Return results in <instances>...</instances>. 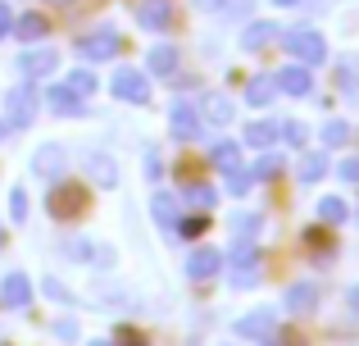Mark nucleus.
I'll return each mask as SVG.
<instances>
[{
    "instance_id": "7",
    "label": "nucleus",
    "mask_w": 359,
    "mask_h": 346,
    "mask_svg": "<svg viewBox=\"0 0 359 346\" xmlns=\"http://www.w3.org/2000/svg\"><path fill=\"white\" fill-rule=\"evenodd\" d=\"M237 333L245 342H269L273 333H278V319H273V310H255V314H245V319H237Z\"/></svg>"
},
{
    "instance_id": "19",
    "label": "nucleus",
    "mask_w": 359,
    "mask_h": 346,
    "mask_svg": "<svg viewBox=\"0 0 359 346\" xmlns=\"http://www.w3.org/2000/svg\"><path fill=\"white\" fill-rule=\"evenodd\" d=\"M87 173L96 178L100 187H114V182H118V169H114V160H109V155H96V151L87 155Z\"/></svg>"
},
{
    "instance_id": "26",
    "label": "nucleus",
    "mask_w": 359,
    "mask_h": 346,
    "mask_svg": "<svg viewBox=\"0 0 359 346\" xmlns=\"http://www.w3.org/2000/svg\"><path fill=\"white\" fill-rule=\"evenodd\" d=\"M232 114H237V109H232L228 96H205V119H210V124H232Z\"/></svg>"
},
{
    "instance_id": "31",
    "label": "nucleus",
    "mask_w": 359,
    "mask_h": 346,
    "mask_svg": "<svg viewBox=\"0 0 359 346\" xmlns=\"http://www.w3.org/2000/svg\"><path fill=\"white\" fill-rule=\"evenodd\" d=\"M323 142H327V146H346V142H351V128H346L341 119H332V124L323 128Z\"/></svg>"
},
{
    "instance_id": "11",
    "label": "nucleus",
    "mask_w": 359,
    "mask_h": 346,
    "mask_svg": "<svg viewBox=\"0 0 359 346\" xmlns=\"http://www.w3.org/2000/svg\"><path fill=\"white\" fill-rule=\"evenodd\" d=\"M82 205H87L82 187H55V192H50V214H60V219H69V214H82Z\"/></svg>"
},
{
    "instance_id": "13",
    "label": "nucleus",
    "mask_w": 359,
    "mask_h": 346,
    "mask_svg": "<svg viewBox=\"0 0 359 346\" xmlns=\"http://www.w3.org/2000/svg\"><path fill=\"white\" fill-rule=\"evenodd\" d=\"M168 18H173L168 0H141V5H137V23H141V27H150V32L168 27Z\"/></svg>"
},
{
    "instance_id": "1",
    "label": "nucleus",
    "mask_w": 359,
    "mask_h": 346,
    "mask_svg": "<svg viewBox=\"0 0 359 346\" xmlns=\"http://www.w3.org/2000/svg\"><path fill=\"white\" fill-rule=\"evenodd\" d=\"M228 283L232 287H255V283H259V251H255L250 241H241V246L232 251V260H228Z\"/></svg>"
},
{
    "instance_id": "30",
    "label": "nucleus",
    "mask_w": 359,
    "mask_h": 346,
    "mask_svg": "<svg viewBox=\"0 0 359 346\" xmlns=\"http://www.w3.org/2000/svg\"><path fill=\"white\" fill-rule=\"evenodd\" d=\"M278 137L282 142H291V146H305V124H296V119H287V124H278Z\"/></svg>"
},
{
    "instance_id": "21",
    "label": "nucleus",
    "mask_w": 359,
    "mask_h": 346,
    "mask_svg": "<svg viewBox=\"0 0 359 346\" xmlns=\"http://www.w3.org/2000/svg\"><path fill=\"white\" fill-rule=\"evenodd\" d=\"M182 201L191 205L196 214H210V210H214V201H219V192H214V187H205V182H196V187H187Z\"/></svg>"
},
{
    "instance_id": "44",
    "label": "nucleus",
    "mask_w": 359,
    "mask_h": 346,
    "mask_svg": "<svg viewBox=\"0 0 359 346\" xmlns=\"http://www.w3.org/2000/svg\"><path fill=\"white\" fill-rule=\"evenodd\" d=\"M91 346H114V342H91Z\"/></svg>"
},
{
    "instance_id": "15",
    "label": "nucleus",
    "mask_w": 359,
    "mask_h": 346,
    "mask_svg": "<svg viewBox=\"0 0 359 346\" xmlns=\"http://www.w3.org/2000/svg\"><path fill=\"white\" fill-rule=\"evenodd\" d=\"M0 301L14 305V310H23V305L32 301V283H27L23 274H9V278H5V287H0Z\"/></svg>"
},
{
    "instance_id": "3",
    "label": "nucleus",
    "mask_w": 359,
    "mask_h": 346,
    "mask_svg": "<svg viewBox=\"0 0 359 346\" xmlns=\"http://www.w3.org/2000/svg\"><path fill=\"white\" fill-rule=\"evenodd\" d=\"M118 46H123V36L114 32V27H100V32H91V36H82V41H78V55H82V60H91V64H100V60H114Z\"/></svg>"
},
{
    "instance_id": "42",
    "label": "nucleus",
    "mask_w": 359,
    "mask_h": 346,
    "mask_svg": "<svg viewBox=\"0 0 359 346\" xmlns=\"http://www.w3.org/2000/svg\"><path fill=\"white\" fill-rule=\"evenodd\" d=\"M201 5H205V9H223V5H228V0H201Z\"/></svg>"
},
{
    "instance_id": "37",
    "label": "nucleus",
    "mask_w": 359,
    "mask_h": 346,
    "mask_svg": "<svg viewBox=\"0 0 359 346\" xmlns=\"http://www.w3.org/2000/svg\"><path fill=\"white\" fill-rule=\"evenodd\" d=\"M341 178H346V182H359V155H351V160L341 164Z\"/></svg>"
},
{
    "instance_id": "22",
    "label": "nucleus",
    "mask_w": 359,
    "mask_h": 346,
    "mask_svg": "<svg viewBox=\"0 0 359 346\" xmlns=\"http://www.w3.org/2000/svg\"><path fill=\"white\" fill-rule=\"evenodd\" d=\"M146 64H150V73H159V78H168V73L177 69V51H173V46H155V51L146 55Z\"/></svg>"
},
{
    "instance_id": "4",
    "label": "nucleus",
    "mask_w": 359,
    "mask_h": 346,
    "mask_svg": "<svg viewBox=\"0 0 359 346\" xmlns=\"http://www.w3.org/2000/svg\"><path fill=\"white\" fill-rule=\"evenodd\" d=\"M168 133H173L177 142H196V137H201V114H196L191 100H173V109H168Z\"/></svg>"
},
{
    "instance_id": "2",
    "label": "nucleus",
    "mask_w": 359,
    "mask_h": 346,
    "mask_svg": "<svg viewBox=\"0 0 359 346\" xmlns=\"http://www.w3.org/2000/svg\"><path fill=\"white\" fill-rule=\"evenodd\" d=\"M282 51H291L296 60H305V64H323V60H327L323 36L309 32V27H296V32H287V36H282Z\"/></svg>"
},
{
    "instance_id": "9",
    "label": "nucleus",
    "mask_w": 359,
    "mask_h": 346,
    "mask_svg": "<svg viewBox=\"0 0 359 346\" xmlns=\"http://www.w3.org/2000/svg\"><path fill=\"white\" fill-rule=\"evenodd\" d=\"M223 269V255L214 246H201V251H191V260H187V274L196 278V283H210L214 274Z\"/></svg>"
},
{
    "instance_id": "36",
    "label": "nucleus",
    "mask_w": 359,
    "mask_h": 346,
    "mask_svg": "<svg viewBox=\"0 0 359 346\" xmlns=\"http://www.w3.org/2000/svg\"><path fill=\"white\" fill-rule=\"evenodd\" d=\"M205 228V214H196V219H187V223H177L173 232H187V237H196V232Z\"/></svg>"
},
{
    "instance_id": "18",
    "label": "nucleus",
    "mask_w": 359,
    "mask_h": 346,
    "mask_svg": "<svg viewBox=\"0 0 359 346\" xmlns=\"http://www.w3.org/2000/svg\"><path fill=\"white\" fill-rule=\"evenodd\" d=\"M55 64H60V60H55V51H27L23 60H18V69H23L27 78H46Z\"/></svg>"
},
{
    "instance_id": "23",
    "label": "nucleus",
    "mask_w": 359,
    "mask_h": 346,
    "mask_svg": "<svg viewBox=\"0 0 359 346\" xmlns=\"http://www.w3.org/2000/svg\"><path fill=\"white\" fill-rule=\"evenodd\" d=\"M278 142V124L259 119V124H245V146H273Z\"/></svg>"
},
{
    "instance_id": "25",
    "label": "nucleus",
    "mask_w": 359,
    "mask_h": 346,
    "mask_svg": "<svg viewBox=\"0 0 359 346\" xmlns=\"http://www.w3.org/2000/svg\"><path fill=\"white\" fill-rule=\"evenodd\" d=\"M269 41H278V27L273 23H250L245 27V51H264Z\"/></svg>"
},
{
    "instance_id": "8",
    "label": "nucleus",
    "mask_w": 359,
    "mask_h": 346,
    "mask_svg": "<svg viewBox=\"0 0 359 346\" xmlns=\"http://www.w3.org/2000/svg\"><path fill=\"white\" fill-rule=\"evenodd\" d=\"M64 164H69L64 146H55V142L36 146V155H32V173H41V178H60V173H64Z\"/></svg>"
},
{
    "instance_id": "14",
    "label": "nucleus",
    "mask_w": 359,
    "mask_h": 346,
    "mask_svg": "<svg viewBox=\"0 0 359 346\" xmlns=\"http://www.w3.org/2000/svg\"><path fill=\"white\" fill-rule=\"evenodd\" d=\"M46 100H50L55 114H69V119H78L82 109H87V100H82L73 87H50V96H46Z\"/></svg>"
},
{
    "instance_id": "39",
    "label": "nucleus",
    "mask_w": 359,
    "mask_h": 346,
    "mask_svg": "<svg viewBox=\"0 0 359 346\" xmlns=\"http://www.w3.org/2000/svg\"><path fill=\"white\" fill-rule=\"evenodd\" d=\"M9 27H14V14H9V5H5V0H0V36H5Z\"/></svg>"
},
{
    "instance_id": "27",
    "label": "nucleus",
    "mask_w": 359,
    "mask_h": 346,
    "mask_svg": "<svg viewBox=\"0 0 359 346\" xmlns=\"http://www.w3.org/2000/svg\"><path fill=\"white\" fill-rule=\"evenodd\" d=\"M327 173V155L318 151V155H305L300 160V182H318V178Z\"/></svg>"
},
{
    "instance_id": "34",
    "label": "nucleus",
    "mask_w": 359,
    "mask_h": 346,
    "mask_svg": "<svg viewBox=\"0 0 359 346\" xmlns=\"http://www.w3.org/2000/svg\"><path fill=\"white\" fill-rule=\"evenodd\" d=\"M64 251H69V260H96L91 241H82V237H69V241H64Z\"/></svg>"
},
{
    "instance_id": "20",
    "label": "nucleus",
    "mask_w": 359,
    "mask_h": 346,
    "mask_svg": "<svg viewBox=\"0 0 359 346\" xmlns=\"http://www.w3.org/2000/svg\"><path fill=\"white\" fill-rule=\"evenodd\" d=\"M273 96H278V82L273 78H250L245 82V105H269Z\"/></svg>"
},
{
    "instance_id": "16",
    "label": "nucleus",
    "mask_w": 359,
    "mask_h": 346,
    "mask_svg": "<svg viewBox=\"0 0 359 346\" xmlns=\"http://www.w3.org/2000/svg\"><path fill=\"white\" fill-rule=\"evenodd\" d=\"M177 210H182V205H177L168 192H155V201H150V214H155V223H159L164 232L177 228Z\"/></svg>"
},
{
    "instance_id": "43",
    "label": "nucleus",
    "mask_w": 359,
    "mask_h": 346,
    "mask_svg": "<svg viewBox=\"0 0 359 346\" xmlns=\"http://www.w3.org/2000/svg\"><path fill=\"white\" fill-rule=\"evenodd\" d=\"M273 5H300V0H273Z\"/></svg>"
},
{
    "instance_id": "24",
    "label": "nucleus",
    "mask_w": 359,
    "mask_h": 346,
    "mask_svg": "<svg viewBox=\"0 0 359 346\" xmlns=\"http://www.w3.org/2000/svg\"><path fill=\"white\" fill-rule=\"evenodd\" d=\"M46 27H50V23H46L41 14H23V18H14V27H9V32H18L23 41H36V36H46Z\"/></svg>"
},
{
    "instance_id": "5",
    "label": "nucleus",
    "mask_w": 359,
    "mask_h": 346,
    "mask_svg": "<svg viewBox=\"0 0 359 346\" xmlns=\"http://www.w3.org/2000/svg\"><path fill=\"white\" fill-rule=\"evenodd\" d=\"M5 114H9V128H27V124L36 119V91H32V82H27V87H14V91H9Z\"/></svg>"
},
{
    "instance_id": "17",
    "label": "nucleus",
    "mask_w": 359,
    "mask_h": 346,
    "mask_svg": "<svg viewBox=\"0 0 359 346\" xmlns=\"http://www.w3.org/2000/svg\"><path fill=\"white\" fill-rule=\"evenodd\" d=\"M210 164L223 169V173H237L241 169V146L237 142H214L210 146Z\"/></svg>"
},
{
    "instance_id": "6",
    "label": "nucleus",
    "mask_w": 359,
    "mask_h": 346,
    "mask_svg": "<svg viewBox=\"0 0 359 346\" xmlns=\"http://www.w3.org/2000/svg\"><path fill=\"white\" fill-rule=\"evenodd\" d=\"M114 96H118V100H128V105H146V100H150V82H146V73L123 69L118 78H114Z\"/></svg>"
},
{
    "instance_id": "10",
    "label": "nucleus",
    "mask_w": 359,
    "mask_h": 346,
    "mask_svg": "<svg viewBox=\"0 0 359 346\" xmlns=\"http://www.w3.org/2000/svg\"><path fill=\"white\" fill-rule=\"evenodd\" d=\"M273 82H278V91H287V96H309V91H314V78H309L305 64H291V69H282Z\"/></svg>"
},
{
    "instance_id": "12",
    "label": "nucleus",
    "mask_w": 359,
    "mask_h": 346,
    "mask_svg": "<svg viewBox=\"0 0 359 346\" xmlns=\"http://www.w3.org/2000/svg\"><path fill=\"white\" fill-rule=\"evenodd\" d=\"M314 305H318V283H296V287L287 292V310L296 314V319L314 314Z\"/></svg>"
},
{
    "instance_id": "40",
    "label": "nucleus",
    "mask_w": 359,
    "mask_h": 346,
    "mask_svg": "<svg viewBox=\"0 0 359 346\" xmlns=\"http://www.w3.org/2000/svg\"><path fill=\"white\" fill-rule=\"evenodd\" d=\"M337 78H341V87H346V91L355 87V69H346V64H341V73H337Z\"/></svg>"
},
{
    "instance_id": "33",
    "label": "nucleus",
    "mask_w": 359,
    "mask_h": 346,
    "mask_svg": "<svg viewBox=\"0 0 359 346\" xmlns=\"http://www.w3.org/2000/svg\"><path fill=\"white\" fill-rule=\"evenodd\" d=\"M9 214H14V223L27 219V192H23V187H14V192H9Z\"/></svg>"
},
{
    "instance_id": "32",
    "label": "nucleus",
    "mask_w": 359,
    "mask_h": 346,
    "mask_svg": "<svg viewBox=\"0 0 359 346\" xmlns=\"http://www.w3.org/2000/svg\"><path fill=\"white\" fill-rule=\"evenodd\" d=\"M278 173H282V155H264V160L250 169V178H278Z\"/></svg>"
},
{
    "instance_id": "29",
    "label": "nucleus",
    "mask_w": 359,
    "mask_h": 346,
    "mask_svg": "<svg viewBox=\"0 0 359 346\" xmlns=\"http://www.w3.org/2000/svg\"><path fill=\"white\" fill-rule=\"evenodd\" d=\"M64 87H73L78 96H91V91H96V78H91V69H78V73H69Z\"/></svg>"
},
{
    "instance_id": "38",
    "label": "nucleus",
    "mask_w": 359,
    "mask_h": 346,
    "mask_svg": "<svg viewBox=\"0 0 359 346\" xmlns=\"http://www.w3.org/2000/svg\"><path fill=\"white\" fill-rule=\"evenodd\" d=\"M55 338H64V342H69V338H78V328H73V319H60V324H55Z\"/></svg>"
},
{
    "instance_id": "41",
    "label": "nucleus",
    "mask_w": 359,
    "mask_h": 346,
    "mask_svg": "<svg viewBox=\"0 0 359 346\" xmlns=\"http://www.w3.org/2000/svg\"><path fill=\"white\" fill-rule=\"evenodd\" d=\"M351 310H355V319H359V287L351 292Z\"/></svg>"
},
{
    "instance_id": "35",
    "label": "nucleus",
    "mask_w": 359,
    "mask_h": 346,
    "mask_svg": "<svg viewBox=\"0 0 359 346\" xmlns=\"http://www.w3.org/2000/svg\"><path fill=\"white\" fill-rule=\"evenodd\" d=\"M250 182H255V178L237 169V173H232V178H228V192H232V196H241V192H245V187H250Z\"/></svg>"
},
{
    "instance_id": "28",
    "label": "nucleus",
    "mask_w": 359,
    "mask_h": 346,
    "mask_svg": "<svg viewBox=\"0 0 359 346\" xmlns=\"http://www.w3.org/2000/svg\"><path fill=\"white\" fill-rule=\"evenodd\" d=\"M318 219H323V223H346V201H341V196L318 201Z\"/></svg>"
}]
</instances>
